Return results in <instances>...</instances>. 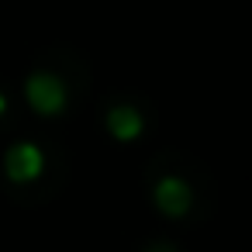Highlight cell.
<instances>
[{
	"label": "cell",
	"instance_id": "1",
	"mask_svg": "<svg viewBox=\"0 0 252 252\" xmlns=\"http://www.w3.org/2000/svg\"><path fill=\"white\" fill-rule=\"evenodd\" d=\"M25 97H28V104H32L42 118H56V114H63L66 104H69L66 83H63L59 76H52V73H35V76H28V80H25Z\"/></svg>",
	"mask_w": 252,
	"mask_h": 252
},
{
	"label": "cell",
	"instance_id": "2",
	"mask_svg": "<svg viewBox=\"0 0 252 252\" xmlns=\"http://www.w3.org/2000/svg\"><path fill=\"white\" fill-rule=\"evenodd\" d=\"M4 169H7V180L14 183H32L45 173V152L32 142H14L4 156Z\"/></svg>",
	"mask_w": 252,
	"mask_h": 252
},
{
	"label": "cell",
	"instance_id": "3",
	"mask_svg": "<svg viewBox=\"0 0 252 252\" xmlns=\"http://www.w3.org/2000/svg\"><path fill=\"white\" fill-rule=\"evenodd\" d=\"M152 200H156V207H159L166 218H180V214L190 211L193 193H190V187H187L180 176H162V180L152 187Z\"/></svg>",
	"mask_w": 252,
	"mask_h": 252
},
{
	"label": "cell",
	"instance_id": "4",
	"mask_svg": "<svg viewBox=\"0 0 252 252\" xmlns=\"http://www.w3.org/2000/svg\"><path fill=\"white\" fill-rule=\"evenodd\" d=\"M142 114L131 107V104H118L107 111V131L118 138V142H135L142 135Z\"/></svg>",
	"mask_w": 252,
	"mask_h": 252
},
{
	"label": "cell",
	"instance_id": "5",
	"mask_svg": "<svg viewBox=\"0 0 252 252\" xmlns=\"http://www.w3.org/2000/svg\"><path fill=\"white\" fill-rule=\"evenodd\" d=\"M149 252H176V249H173V245H152Z\"/></svg>",
	"mask_w": 252,
	"mask_h": 252
},
{
	"label": "cell",
	"instance_id": "6",
	"mask_svg": "<svg viewBox=\"0 0 252 252\" xmlns=\"http://www.w3.org/2000/svg\"><path fill=\"white\" fill-rule=\"evenodd\" d=\"M4 111H7V97L0 94V118H4Z\"/></svg>",
	"mask_w": 252,
	"mask_h": 252
}]
</instances>
